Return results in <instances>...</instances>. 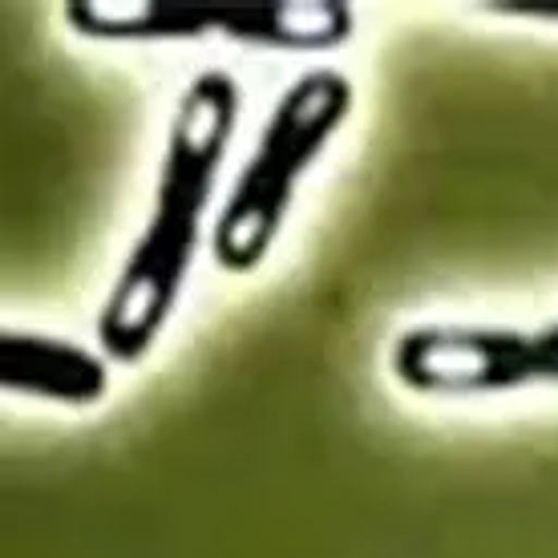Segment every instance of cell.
I'll use <instances>...</instances> for the list:
<instances>
[{"instance_id":"3","label":"cell","mask_w":558,"mask_h":558,"mask_svg":"<svg viewBox=\"0 0 558 558\" xmlns=\"http://www.w3.org/2000/svg\"><path fill=\"white\" fill-rule=\"evenodd\" d=\"M61 21L98 45H162L223 37L264 53H332L356 33L344 0H264V4H191V0H65Z\"/></svg>"},{"instance_id":"4","label":"cell","mask_w":558,"mask_h":558,"mask_svg":"<svg viewBox=\"0 0 558 558\" xmlns=\"http://www.w3.org/2000/svg\"><path fill=\"white\" fill-rule=\"evenodd\" d=\"M389 373L401 389L437 401L558 385V316L546 324H413L389 344Z\"/></svg>"},{"instance_id":"1","label":"cell","mask_w":558,"mask_h":558,"mask_svg":"<svg viewBox=\"0 0 558 558\" xmlns=\"http://www.w3.org/2000/svg\"><path fill=\"white\" fill-rule=\"evenodd\" d=\"M239 110L243 89L227 70H198L182 85L170 113L146 227L98 312V349L113 364L146 361L179 312L198 252L215 231L210 210Z\"/></svg>"},{"instance_id":"2","label":"cell","mask_w":558,"mask_h":558,"mask_svg":"<svg viewBox=\"0 0 558 558\" xmlns=\"http://www.w3.org/2000/svg\"><path fill=\"white\" fill-rule=\"evenodd\" d=\"M356 106V85L336 65L300 73L267 113L247 162L239 167L210 231V259L227 276H252L276 247L295 195L328 142L344 130Z\"/></svg>"},{"instance_id":"5","label":"cell","mask_w":558,"mask_h":558,"mask_svg":"<svg viewBox=\"0 0 558 558\" xmlns=\"http://www.w3.org/2000/svg\"><path fill=\"white\" fill-rule=\"evenodd\" d=\"M101 349L53 332L4 328L0 332V389L4 397H33L53 405L89 409L110 397L113 368Z\"/></svg>"},{"instance_id":"6","label":"cell","mask_w":558,"mask_h":558,"mask_svg":"<svg viewBox=\"0 0 558 558\" xmlns=\"http://www.w3.org/2000/svg\"><path fill=\"white\" fill-rule=\"evenodd\" d=\"M477 9L506 16V21H546V25H558V0H489V4H477Z\"/></svg>"}]
</instances>
